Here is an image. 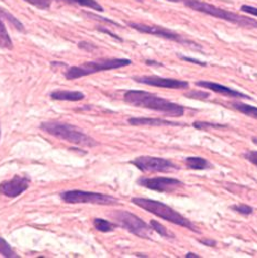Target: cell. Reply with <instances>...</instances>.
<instances>
[{
    "label": "cell",
    "mask_w": 257,
    "mask_h": 258,
    "mask_svg": "<svg viewBox=\"0 0 257 258\" xmlns=\"http://www.w3.org/2000/svg\"><path fill=\"white\" fill-rule=\"evenodd\" d=\"M124 101L131 106L162 112L164 115L171 116V118H180L185 114V108L180 104L171 102L165 98L144 90L125 91Z\"/></svg>",
    "instance_id": "cell-1"
},
{
    "label": "cell",
    "mask_w": 257,
    "mask_h": 258,
    "mask_svg": "<svg viewBox=\"0 0 257 258\" xmlns=\"http://www.w3.org/2000/svg\"><path fill=\"white\" fill-rule=\"evenodd\" d=\"M168 2L182 3L183 5L187 6L188 8H190L195 11H198L201 12V14H205L213 18H218V19L236 24V26L241 28H257V20L254 19V18L241 16L238 14H235V12L217 7V6L214 5L201 2V0H168Z\"/></svg>",
    "instance_id": "cell-2"
},
{
    "label": "cell",
    "mask_w": 257,
    "mask_h": 258,
    "mask_svg": "<svg viewBox=\"0 0 257 258\" xmlns=\"http://www.w3.org/2000/svg\"><path fill=\"white\" fill-rule=\"evenodd\" d=\"M131 201L133 205H136L139 208L143 209V210L154 214V216H156L157 218H161L175 225L182 226L185 227V229L190 230L191 232L200 234V231L197 229V226H196L190 220H188L187 218L183 217L182 214H180L178 211L174 210L171 207L165 205L164 202L148 199V198H133Z\"/></svg>",
    "instance_id": "cell-3"
},
{
    "label": "cell",
    "mask_w": 257,
    "mask_h": 258,
    "mask_svg": "<svg viewBox=\"0 0 257 258\" xmlns=\"http://www.w3.org/2000/svg\"><path fill=\"white\" fill-rule=\"evenodd\" d=\"M40 128L47 134L75 145L94 147L99 144L95 139L84 133L81 128L70 123H65V122H43L40 125Z\"/></svg>",
    "instance_id": "cell-4"
},
{
    "label": "cell",
    "mask_w": 257,
    "mask_h": 258,
    "mask_svg": "<svg viewBox=\"0 0 257 258\" xmlns=\"http://www.w3.org/2000/svg\"><path fill=\"white\" fill-rule=\"evenodd\" d=\"M131 64L132 60L127 58H100L86 62L79 66L70 67L65 72V77L69 81H73V79L89 76L99 72L122 69V67H125Z\"/></svg>",
    "instance_id": "cell-5"
},
{
    "label": "cell",
    "mask_w": 257,
    "mask_h": 258,
    "mask_svg": "<svg viewBox=\"0 0 257 258\" xmlns=\"http://www.w3.org/2000/svg\"><path fill=\"white\" fill-rule=\"evenodd\" d=\"M62 200L67 204H91L99 206H117L119 199L112 196L100 194V192H90L83 191V190H70L64 191L59 195Z\"/></svg>",
    "instance_id": "cell-6"
},
{
    "label": "cell",
    "mask_w": 257,
    "mask_h": 258,
    "mask_svg": "<svg viewBox=\"0 0 257 258\" xmlns=\"http://www.w3.org/2000/svg\"><path fill=\"white\" fill-rule=\"evenodd\" d=\"M127 26L137 30L140 33H145V34H151V35H155L158 36V38H162L165 40H169L178 43V44L182 45H187V46H191L194 48H201V46L194 41L188 40L186 38H183L182 35L176 33L171 30L164 28L162 26H154V24H144V23H137V22H128Z\"/></svg>",
    "instance_id": "cell-7"
},
{
    "label": "cell",
    "mask_w": 257,
    "mask_h": 258,
    "mask_svg": "<svg viewBox=\"0 0 257 258\" xmlns=\"http://www.w3.org/2000/svg\"><path fill=\"white\" fill-rule=\"evenodd\" d=\"M114 220L117 221L118 226L123 227L131 234L137 235L141 238L151 239L152 227L146 224L144 221L139 218L136 214L128 211H117L113 214Z\"/></svg>",
    "instance_id": "cell-8"
},
{
    "label": "cell",
    "mask_w": 257,
    "mask_h": 258,
    "mask_svg": "<svg viewBox=\"0 0 257 258\" xmlns=\"http://www.w3.org/2000/svg\"><path fill=\"white\" fill-rule=\"evenodd\" d=\"M130 164L134 165L143 173H175L180 168L169 159L154 156H140L134 158Z\"/></svg>",
    "instance_id": "cell-9"
},
{
    "label": "cell",
    "mask_w": 257,
    "mask_h": 258,
    "mask_svg": "<svg viewBox=\"0 0 257 258\" xmlns=\"http://www.w3.org/2000/svg\"><path fill=\"white\" fill-rule=\"evenodd\" d=\"M138 185L157 192H174L183 186V182L171 177H141Z\"/></svg>",
    "instance_id": "cell-10"
},
{
    "label": "cell",
    "mask_w": 257,
    "mask_h": 258,
    "mask_svg": "<svg viewBox=\"0 0 257 258\" xmlns=\"http://www.w3.org/2000/svg\"><path fill=\"white\" fill-rule=\"evenodd\" d=\"M134 82L154 86V87L160 88H167V89H188L189 83L186 81H181V79H175V78H166L161 76H140V77H133Z\"/></svg>",
    "instance_id": "cell-11"
},
{
    "label": "cell",
    "mask_w": 257,
    "mask_h": 258,
    "mask_svg": "<svg viewBox=\"0 0 257 258\" xmlns=\"http://www.w3.org/2000/svg\"><path fill=\"white\" fill-rule=\"evenodd\" d=\"M29 186L30 179L28 177L16 175L12 179L0 183V194L9 198H16L26 191Z\"/></svg>",
    "instance_id": "cell-12"
},
{
    "label": "cell",
    "mask_w": 257,
    "mask_h": 258,
    "mask_svg": "<svg viewBox=\"0 0 257 258\" xmlns=\"http://www.w3.org/2000/svg\"><path fill=\"white\" fill-rule=\"evenodd\" d=\"M3 17L7 18V20H9L12 24H14L15 28L19 31H23V24L15 18L12 15H10L9 12L5 11L3 8H0V48H6V50H12L14 47V43H12V40L9 36V33L6 29L5 23L3 21Z\"/></svg>",
    "instance_id": "cell-13"
},
{
    "label": "cell",
    "mask_w": 257,
    "mask_h": 258,
    "mask_svg": "<svg viewBox=\"0 0 257 258\" xmlns=\"http://www.w3.org/2000/svg\"><path fill=\"white\" fill-rule=\"evenodd\" d=\"M196 86H198L200 88H206L209 89L213 93L223 95L225 97H230V98H237V99H248V100H253L252 97H249L248 95H245L243 93H240L238 90L232 89L228 86H224L218 83H213V82H208V81H199L196 83Z\"/></svg>",
    "instance_id": "cell-14"
},
{
    "label": "cell",
    "mask_w": 257,
    "mask_h": 258,
    "mask_svg": "<svg viewBox=\"0 0 257 258\" xmlns=\"http://www.w3.org/2000/svg\"><path fill=\"white\" fill-rule=\"evenodd\" d=\"M24 2L29 3L30 5H32L39 9H47L50 8V6L54 0H24ZM56 2H64L67 4L78 5L82 6V7H87L99 12H103V10H105L102 6L98 2H96V0H56Z\"/></svg>",
    "instance_id": "cell-15"
},
{
    "label": "cell",
    "mask_w": 257,
    "mask_h": 258,
    "mask_svg": "<svg viewBox=\"0 0 257 258\" xmlns=\"http://www.w3.org/2000/svg\"><path fill=\"white\" fill-rule=\"evenodd\" d=\"M127 123L131 125H149V126H185L179 122H171L164 119H155V118H130L127 120Z\"/></svg>",
    "instance_id": "cell-16"
},
{
    "label": "cell",
    "mask_w": 257,
    "mask_h": 258,
    "mask_svg": "<svg viewBox=\"0 0 257 258\" xmlns=\"http://www.w3.org/2000/svg\"><path fill=\"white\" fill-rule=\"evenodd\" d=\"M51 99L56 101H81L85 99V95L81 91L55 90L50 94Z\"/></svg>",
    "instance_id": "cell-17"
},
{
    "label": "cell",
    "mask_w": 257,
    "mask_h": 258,
    "mask_svg": "<svg viewBox=\"0 0 257 258\" xmlns=\"http://www.w3.org/2000/svg\"><path fill=\"white\" fill-rule=\"evenodd\" d=\"M185 163L189 169L192 170H207L212 169L213 165L207 161L204 157L199 156H189L185 159Z\"/></svg>",
    "instance_id": "cell-18"
},
{
    "label": "cell",
    "mask_w": 257,
    "mask_h": 258,
    "mask_svg": "<svg viewBox=\"0 0 257 258\" xmlns=\"http://www.w3.org/2000/svg\"><path fill=\"white\" fill-rule=\"evenodd\" d=\"M232 107H233L235 110H237L238 112H241L243 114L249 116V118L257 119V107L250 106V104L244 103V102H241V101L233 102V103H232Z\"/></svg>",
    "instance_id": "cell-19"
},
{
    "label": "cell",
    "mask_w": 257,
    "mask_h": 258,
    "mask_svg": "<svg viewBox=\"0 0 257 258\" xmlns=\"http://www.w3.org/2000/svg\"><path fill=\"white\" fill-rule=\"evenodd\" d=\"M94 226L97 231L102 232V233H109L115 230V227H118V224H113L110 222V221L103 220L100 218L94 219Z\"/></svg>",
    "instance_id": "cell-20"
},
{
    "label": "cell",
    "mask_w": 257,
    "mask_h": 258,
    "mask_svg": "<svg viewBox=\"0 0 257 258\" xmlns=\"http://www.w3.org/2000/svg\"><path fill=\"white\" fill-rule=\"evenodd\" d=\"M192 126L197 130H204V131H209L211 128H226L228 125L221 124V123H213V122H205V121H195L192 123Z\"/></svg>",
    "instance_id": "cell-21"
},
{
    "label": "cell",
    "mask_w": 257,
    "mask_h": 258,
    "mask_svg": "<svg viewBox=\"0 0 257 258\" xmlns=\"http://www.w3.org/2000/svg\"><path fill=\"white\" fill-rule=\"evenodd\" d=\"M150 225L152 227V230L156 232L157 234L161 235L162 237H165V238H174L175 237L173 233L168 232L166 227H165L163 224H161L160 222H157V221H155V220H151Z\"/></svg>",
    "instance_id": "cell-22"
},
{
    "label": "cell",
    "mask_w": 257,
    "mask_h": 258,
    "mask_svg": "<svg viewBox=\"0 0 257 258\" xmlns=\"http://www.w3.org/2000/svg\"><path fill=\"white\" fill-rule=\"evenodd\" d=\"M0 255L6 258H18V256L14 249L11 248L10 245L5 241L3 237H0Z\"/></svg>",
    "instance_id": "cell-23"
},
{
    "label": "cell",
    "mask_w": 257,
    "mask_h": 258,
    "mask_svg": "<svg viewBox=\"0 0 257 258\" xmlns=\"http://www.w3.org/2000/svg\"><path fill=\"white\" fill-rule=\"evenodd\" d=\"M232 210L242 214V216H250L254 212V208L250 207L248 205H244V204H238V205H233L230 207Z\"/></svg>",
    "instance_id": "cell-24"
},
{
    "label": "cell",
    "mask_w": 257,
    "mask_h": 258,
    "mask_svg": "<svg viewBox=\"0 0 257 258\" xmlns=\"http://www.w3.org/2000/svg\"><path fill=\"white\" fill-rule=\"evenodd\" d=\"M187 98H190V99H197V100H205L207 98H209L210 94L205 93V91H199V90H191L189 93H186L183 95Z\"/></svg>",
    "instance_id": "cell-25"
},
{
    "label": "cell",
    "mask_w": 257,
    "mask_h": 258,
    "mask_svg": "<svg viewBox=\"0 0 257 258\" xmlns=\"http://www.w3.org/2000/svg\"><path fill=\"white\" fill-rule=\"evenodd\" d=\"M243 156L257 167V151H247L244 153Z\"/></svg>",
    "instance_id": "cell-26"
},
{
    "label": "cell",
    "mask_w": 257,
    "mask_h": 258,
    "mask_svg": "<svg viewBox=\"0 0 257 258\" xmlns=\"http://www.w3.org/2000/svg\"><path fill=\"white\" fill-rule=\"evenodd\" d=\"M240 10H241L242 12H245V14H248V15H252V16L257 17V8H256V7H253V6L242 5Z\"/></svg>",
    "instance_id": "cell-27"
},
{
    "label": "cell",
    "mask_w": 257,
    "mask_h": 258,
    "mask_svg": "<svg viewBox=\"0 0 257 258\" xmlns=\"http://www.w3.org/2000/svg\"><path fill=\"white\" fill-rule=\"evenodd\" d=\"M179 58L180 59H182V60H186V62H190V63H192V64H197V65H200V66H207V63H205V62H200V60H198V59H195V58H191V57H187V56H179Z\"/></svg>",
    "instance_id": "cell-28"
},
{
    "label": "cell",
    "mask_w": 257,
    "mask_h": 258,
    "mask_svg": "<svg viewBox=\"0 0 257 258\" xmlns=\"http://www.w3.org/2000/svg\"><path fill=\"white\" fill-rule=\"evenodd\" d=\"M201 244H204L205 246H209V247H214L217 246V242L212 238H205V239H200L199 241Z\"/></svg>",
    "instance_id": "cell-29"
},
{
    "label": "cell",
    "mask_w": 257,
    "mask_h": 258,
    "mask_svg": "<svg viewBox=\"0 0 257 258\" xmlns=\"http://www.w3.org/2000/svg\"><path fill=\"white\" fill-rule=\"evenodd\" d=\"M78 46L81 48H84V50H87V51H91V50H95V48H97V46L91 44V43H87V42H81L78 44Z\"/></svg>",
    "instance_id": "cell-30"
},
{
    "label": "cell",
    "mask_w": 257,
    "mask_h": 258,
    "mask_svg": "<svg viewBox=\"0 0 257 258\" xmlns=\"http://www.w3.org/2000/svg\"><path fill=\"white\" fill-rule=\"evenodd\" d=\"M98 30H99V31H101V32H103V33H107V34H109L110 36H112L113 39H115V40H118V41H120V42H122L123 40H122L121 38H119L118 35H115L114 33H112L111 31H110V30H108V29H106V28H98Z\"/></svg>",
    "instance_id": "cell-31"
},
{
    "label": "cell",
    "mask_w": 257,
    "mask_h": 258,
    "mask_svg": "<svg viewBox=\"0 0 257 258\" xmlns=\"http://www.w3.org/2000/svg\"><path fill=\"white\" fill-rule=\"evenodd\" d=\"M88 16H91V17H96L97 19H99V20H101V21H105V22H108V23H111V24H114V26H117V27H119L120 24L119 23H117L115 21H113V20H110V19H107V18H103V17H99V16H95V15H93V14H87Z\"/></svg>",
    "instance_id": "cell-32"
},
{
    "label": "cell",
    "mask_w": 257,
    "mask_h": 258,
    "mask_svg": "<svg viewBox=\"0 0 257 258\" xmlns=\"http://www.w3.org/2000/svg\"><path fill=\"white\" fill-rule=\"evenodd\" d=\"M146 64L151 65V66H163V64L157 63V62H155V60H146Z\"/></svg>",
    "instance_id": "cell-33"
},
{
    "label": "cell",
    "mask_w": 257,
    "mask_h": 258,
    "mask_svg": "<svg viewBox=\"0 0 257 258\" xmlns=\"http://www.w3.org/2000/svg\"><path fill=\"white\" fill-rule=\"evenodd\" d=\"M186 258H200V256L199 255H196V254H194V253H187L186 254V256H185Z\"/></svg>",
    "instance_id": "cell-34"
},
{
    "label": "cell",
    "mask_w": 257,
    "mask_h": 258,
    "mask_svg": "<svg viewBox=\"0 0 257 258\" xmlns=\"http://www.w3.org/2000/svg\"><path fill=\"white\" fill-rule=\"evenodd\" d=\"M252 141H253L254 144L257 145V137H253V138H252Z\"/></svg>",
    "instance_id": "cell-35"
}]
</instances>
